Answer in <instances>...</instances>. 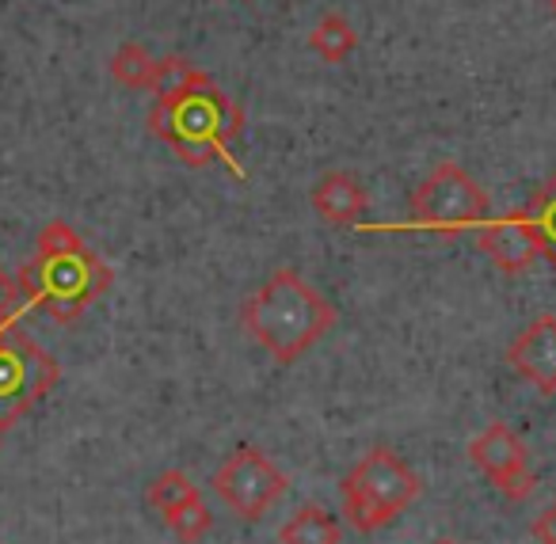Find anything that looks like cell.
<instances>
[{
  "label": "cell",
  "mask_w": 556,
  "mask_h": 544,
  "mask_svg": "<svg viewBox=\"0 0 556 544\" xmlns=\"http://www.w3.org/2000/svg\"><path fill=\"white\" fill-rule=\"evenodd\" d=\"M146 123L149 134L161 138L187 168H206L214 161H225L232 176H244V168L232 164L229 141L244 134L248 118L240 103L210 80V73H199L168 96H153Z\"/></svg>",
  "instance_id": "1"
},
{
  "label": "cell",
  "mask_w": 556,
  "mask_h": 544,
  "mask_svg": "<svg viewBox=\"0 0 556 544\" xmlns=\"http://www.w3.org/2000/svg\"><path fill=\"white\" fill-rule=\"evenodd\" d=\"M16 286L24 308L39 305L47 308L50 320L73 324L111 286V267L85 244V237L70 222L54 217L35 240V260L20 267Z\"/></svg>",
  "instance_id": "2"
},
{
  "label": "cell",
  "mask_w": 556,
  "mask_h": 544,
  "mask_svg": "<svg viewBox=\"0 0 556 544\" xmlns=\"http://www.w3.org/2000/svg\"><path fill=\"white\" fill-rule=\"evenodd\" d=\"M248 339L263 346L278 366H294L336 324V305L309 286L294 267H278L240 308Z\"/></svg>",
  "instance_id": "3"
},
{
  "label": "cell",
  "mask_w": 556,
  "mask_h": 544,
  "mask_svg": "<svg viewBox=\"0 0 556 544\" xmlns=\"http://www.w3.org/2000/svg\"><path fill=\"white\" fill-rule=\"evenodd\" d=\"M343 514L348 526L358 533H374V529L389 526L401 518L419 495H424V480L396 457L389 445H374L348 476H343Z\"/></svg>",
  "instance_id": "4"
},
{
  "label": "cell",
  "mask_w": 556,
  "mask_h": 544,
  "mask_svg": "<svg viewBox=\"0 0 556 544\" xmlns=\"http://www.w3.org/2000/svg\"><path fill=\"white\" fill-rule=\"evenodd\" d=\"M488 217V194L462 164L442 161L431 176L412 191V225L442 237H457L465 229H477Z\"/></svg>",
  "instance_id": "5"
},
{
  "label": "cell",
  "mask_w": 556,
  "mask_h": 544,
  "mask_svg": "<svg viewBox=\"0 0 556 544\" xmlns=\"http://www.w3.org/2000/svg\"><path fill=\"white\" fill-rule=\"evenodd\" d=\"M58 381L62 366L54 354L27 339L16 324L0 328V434L16 427Z\"/></svg>",
  "instance_id": "6"
},
{
  "label": "cell",
  "mask_w": 556,
  "mask_h": 544,
  "mask_svg": "<svg viewBox=\"0 0 556 544\" xmlns=\"http://www.w3.org/2000/svg\"><path fill=\"white\" fill-rule=\"evenodd\" d=\"M214 495L229 506L237 518L260 521L278 498L287 495V472L275 465L263 450L255 445H240L222 460V468L210 480Z\"/></svg>",
  "instance_id": "7"
},
{
  "label": "cell",
  "mask_w": 556,
  "mask_h": 544,
  "mask_svg": "<svg viewBox=\"0 0 556 544\" xmlns=\"http://www.w3.org/2000/svg\"><path fill=\"white\" fill-rule=\"evenodd\" d=\"M469 460L500 488L503 498H510V503H522V498H530V491L538 488V476L530 472V453H526L522 438H518L507 422H488L469 442Z\"/></svg>",
  "instance_id": "8"
},
{
  "label": "cell",
  "mask_w": 556,
  "mask_h": 544,
  "mask_svg": "<svg viewBox=\"0 0 556 544\" xmlns=\"http://www.w3.org/2000/svg\"><path fill=\"white\" fill-rule=\"evenodd\" d=\"M507 366L522 381H530L541 396H556V316L541 313L533 324H526L507 346Z\"/></svg>",
  "instance_id": "9"
},
{
  "label": "cell",
  "mask_w": 556,
  "mask_h": 544,
  "mask_svg": "<svg viewBox=\"0 0 556 544\" xmlns=\"http://www.w3.org/2000/svg\"><path fill=\"white\" fill-rule=\"evenodd\" d=\"M477 248L488 260L500 267V275H526V270L538 263V244H533V232L526 225L522 210H510L500 217H484L477 225Z\"/></svg>",
  "instance_id": "10"
},
{
  "label": "cell",
  "mask_w": 556,
  "mask_h": 544,
  "mask_svg": "<svg viewBox=\"0 0 556 544\" xmlns=\"http://www.w3.org/2000/svg\"><path fill=\"white\" fill-rule=\"evenodd\" d=\"M309 202L320 222L348 229V225L363 222L366 206H370V194H366V187L358 184V176H351V172H328V176H320V184L313 187Z\"/></svg>",
  "instance_id": "11"
},
{
  "label": "cell",
  "mask_w": 556,
  "mask_h": 544,
  "mask_svg": "<svg viewBox=\"0 0 556 544\" xmlns=\"http://www.w3.org/2000/svg\"><path fill=\"white\" fill-rule=\"evenodd\" d=\"M522 217L533 232V244H538V260H545L556 270V172L538 187Z\"/></svg>",
  "instance_id": "12"
},
{
  "label": "cell",
  "mask_w": 556,
  "mask_h": 544,
  "mask_svg": "<svg viewBox=\"0 0 556 544\" xmlns=\"http://www.w3.org/2000/svg\"><path fill=\"white\" fill-rule=\"evenodd\" d=\"M340 536L343 526L328 510H320V506H302L278 529V541L282 544H340Z\"/></svg>",
  "instance_id": "13"
},
{
  "label": "cell",
  "mask_w": 556,
  "mask_h": 544,
  "mask_svg": "<svg viewBox=\"0 0 556 544\" xmlns=\"http://www.w3.org/2000/svg\"><path fill=\"white\" fill-rule=\"evenodd\" d=\"M309 47L317 50L320 62L340 65V62H348V58L355 54L358 31L351 27V20L343 16V12H325V16L317 20V27L309 31Z\"/></svg>",
  "instance_id": "14"
},
{
  "label": "cell",
  "mask_w": 556,
  "mask_h": 544,
  "mask_svg": "<svg viewBox=\"0 0 556 544\" xmlns=\"http://www.w3.org/2000/svg\"><path fill=\"white\" fill-rule=\"evenodd\" d=\"M153 65L156 58L149 54L141 42H123V47L111 54V77L123 88H134V92H149V80H153Z\"/></svg>",
  "instance_id": "15"
},
{
  "label": "cell",
  "mask_w": 556,
  "mask_h": 544,
  "mask_svg": "<svg viewBox=\"0 0 556 544\" xmlns=\"http://www.w3.org/2000/svg\"><path fill=\"white\" fill-rule=\"evenodd\" d=\"M164 521H168V529L184 544H199L202 536L214 529V514H210V506L202 503V491L194 498H187V503H179L176 510L164 514Z\"/></svg>",
  "instance_id": "16"
},
{
  "label": "cell",
  "mask_w": 556,
  "mask_h": 544,
  "mask_svg": "<svg viewBox=\"0 0 556 544\" xmlns=\"http://www.w3.org/2000/svg\"><path fill=\"white\" fill-rule=\"evenodd\" d=\"M194 495H199V488H194V483L187 480L179 468H172V472H161L153 483H149V491H146L149 506H153L156 514L176 510L179 503H187V498H194Z\"/></svg>",
  "instance_id": "17"
},
{
  "label": "cell",
  "mask_w": 556,
  "mask_h": 544,
  "mask_svg": "<svg viewBox=\"0 0 556 544\" xmlns=\"http://www.w3.org/2000/svg\"><path fill=\"white\" fill-rule=\"evenodd\" d=\"M199 73H202L199 65H191L187 58H179V54L156 58L153 80H149V92H153V96H168V92H176V88H184L187 80L199 77Z\"/></svg>",
  "instance_id": "18"
},
{
  "label": "cell",
  "mask_w": 556,
  "mask_h": 544,
  "mask_svg": "<svg viewBox=\"0 0 556 544\" xmlns=\"http://www.w3.org/2000/svg\"><path fill=\"white\" fill-rule=\"evenodd\" d=\"M24 313V298H20V286L9 270L0 267V328H9V324L20 320Z\"/></svg>",
  "instance_id": "19"
},
{
  "label": "cell",
  "mask_w": 556,
  "mask_h": 544,
  "mask_svg": "<svg viewBox=\"0 0 556 544\" xmlns=\"http://www.w3.org/2000/svg\"><path fill=\"white\" fill-rule=\"evenodd\" d=\"M530 533L538 536L541 544H556V503L545 506V510H541L538 518H533Z\"/></svg>",
  "instance_id": "20"
},
{
  "label": "cell",
  "mask_w": 556,
  "mask_h": 544,
  "mask_svg": "<svg viewBox=\"0 0 556 544\" xmlns=\"http://www.w3.org/2000/svg\"><path fill=\"white\" fill-rule=\"evenodd\" d=\"M431 544H457V541H450V536H439V541H431Z\"/></svg>",
  "instance_id": "21"
},
{
  "label": "cell",
  "mask_w": 556,
  "mask_h": 544,
  "mask_svg": "<svg viewBox=\"0 0 556 544\" xmlns=\"http://www.w3.org/2000/svg\"><path fill=\"white\" fill-rule=\"evenodd\" d=\"M548 12H553V16H556V0H548Z\"/></svg>",
  "instance_id": "22"
}]
</instances>
